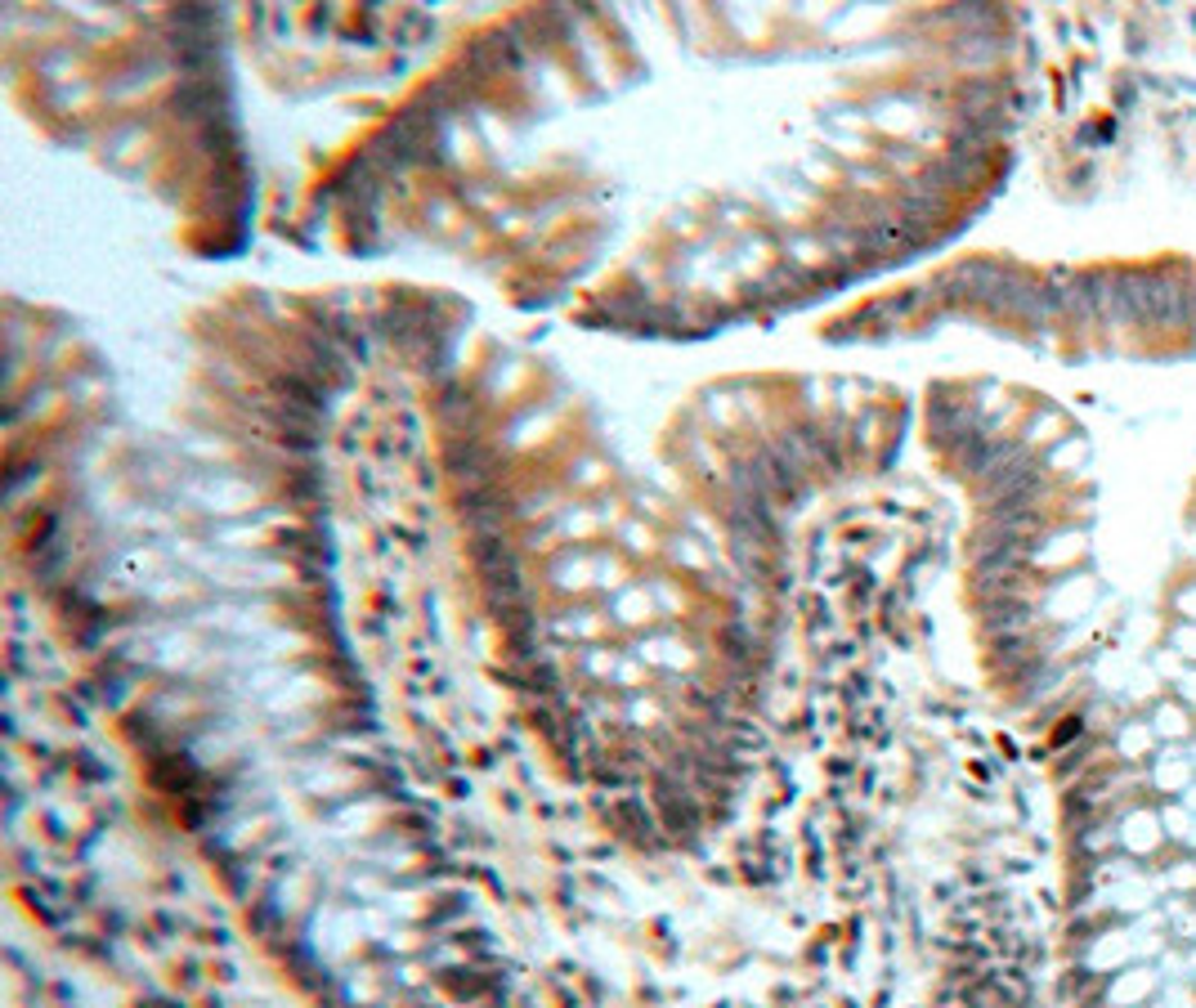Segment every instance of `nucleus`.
<instances>
[{
	"mask_svg": "<svg viewBox=\"0 0 1196 1008\" xmlns=\"http://www.w3.org/2000/svg\"><path fill=\"white\" fill-rule=\"evenodd\" d=\"M1089 292H1094V314H1098V324H1107V328L1134 324V310H1129L1125 274H1120V269H1094V274H1089Z\"/></svg>",
	"mask_w": 1196,
	"mask_h": 1008,
	"instance_id": "obj_1",
	"label": "nucleus"
},
{
	"mask_svg": "<svg viewBox=\"0 0 1196 1008\" xmlns=\"http://www.w3.org/2000/svg\"><path fill=\"white\" fill-rule=\"evenodd\" d=\"M1187 324H1196V269L1187 274Z\"/></svg>",
	"mask_w": 1196,
	"mask_h": 1008,
	"instance_id": "obj_2",
	"label": "nucleus"
}]
</instances>
